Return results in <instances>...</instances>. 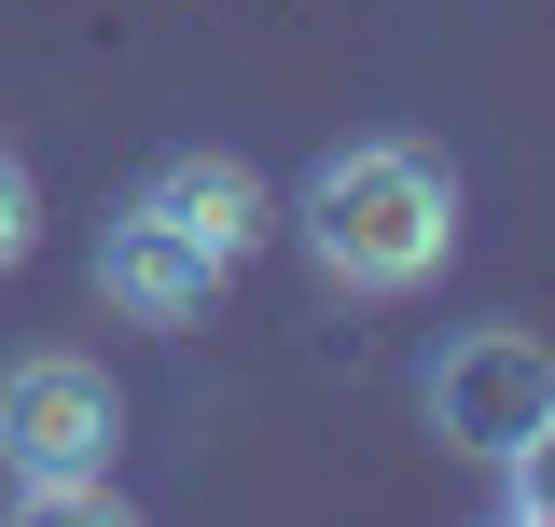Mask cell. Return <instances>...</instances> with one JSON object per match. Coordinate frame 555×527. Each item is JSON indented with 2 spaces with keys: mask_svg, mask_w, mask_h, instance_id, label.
<instances>
[{
  "mask_svg": "<svg viewBox=\"0 0 555 527\" xmlns=\"http://www.w3.org/2000/svg\"><path fill=\"white\" fill-rule=\"evenodd\" d=\"M459 250V181H444V153H416V139H334L320 167H306V264H320V292L347 306H403L430 292Z\"/></svg>",
  "mask_w": 555,
  "mask_h": 527,
  "instance_id": "6da1fadb",
  "label": "cell"
},
{
  "mask_svg": "<svg viewBox=\"0 0 555 527\" xmlns=\"http://www.w3.org/2000/svg\"><path fill=\"white\" fill-rule=\"evenodd\" d=\"M542 402H555V347H542V333L473 320V333H444V347H430V430H444L459 459L500 472L528 430H542Z\"/></svg>",
  "mask_w": 555,
  "mask_h": 527,
  "instance_id": "7a4b0ae2",
  "label": "cell"
},
{
  "mask_svg": "<svg viewBox=\"0 0 555 527\" xmlns=\"http://www.w3.org/2000/svg\"><path fill=\"white\" fill-rule=\"evenodd\" d=\"M112 445H126V402L98 361H69V347L0 361V486L14 472H112Z\"/></svg>",
  "mask_w": 555,
  "mask_h": 527,
  "instance_id": "3957f363",
  "label": "cell"
},
{
  "mask_svg": "<svg viewBox=\"0 0 555 527\" xmlns=\"http://www.w3.org/2000/svg\"><path fill=\"white\" fill-rule=\"evenodd\" d=\"M222 278H236V264L195 250L167 208H126V222L98 236V306H112V320H139V333H195L208 306H222Z\"/></svg>",
  "mask_w": 555,
  "mask_h": 527,
  "instance_id": "277c9868",
  "label": "cell"
},
{
  "mask_svg": "<svg viewBox=\"0 0 555 527\" xmlns=\"http://www.w3.org/2000/svg\"><path fill=\"white\" fill-rule=\"evenodd\" d=\"M139 208H167L195 250H222V264H250L264 250V222H278V195H264V167H236V153H167L153 181H139Z\"/></svg>",
  "mask_w": 555,
  "mask_h": 527,
  "instance_id": "5b68a950",
  "label": "cell"
},
{
  "mask_svg": "<svg viewBox=\"0 0 555 527\" xmlns=\"http://www.w3.org/2000/svg\"><path fill=\"white\" fill-rule=\"evenodd\" d=\"M14 514H42V527H112V514H126V486H112V472H14Z\"/></svg>",
  "mask_w": 555,
  "mask_h": 527,
  "instance_id": "8992f818",
  "label": "cell"
},
{
  "mask_svg": "<svg viewBox=\"0 0 555 527\" xmlns=\"http://www.w3.org/2000/svg\"><path fill=\"white\" fill-rule=\"evenodd\" d=\"M500 514H514V527H555V402H542V430L500 459Z\"/></svg>",
  "mask_w": 555,
  "mask_h": 527,
  "instance_id": "52a82bcc",
  "label": "cell"
},
{
  "mask_svg": "<svg viewBox=\"0 0 555 527\" xmlns=\"http://www.w3.org/2000/svg\"><path fill=\"white\" fill-rule=\"evenodd\" d=\"M42 250V181H28V153H0V278Z\"/></svg>",
  "mask_w": 555,
  "mask_h": 527,
  "instance_id": "ba28073f",
  "label": "cell"
}]
</instances>
